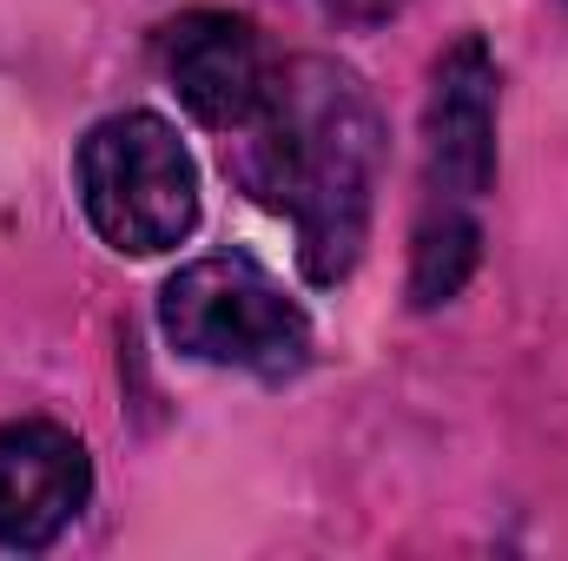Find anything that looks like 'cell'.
Instances as JSON below:
<instances>
[{
  "label": "cell",
  "instance_id": "8",
  "mask_svg": "<svg viewBox=\"0 0 568 561\" xmlns=\"http://www.w3.org/2000/svg\"><path fill=\"white\" fill-rule=\"evenodd\" d=\"M324 7H331L344 27H377V20H390L404 0H324Z\"/></svg>",
  "mask_w": 568,
  "mask_h": 561
},
{
  "label": "cell",
  "instance_id": "1",
  "mask_svg": "<svg viewBox=\"0 0 568 561\" xmlns=\"http://www.w3.org/2000/svg\"><path fill=\"white\" fill-rule=\"evenodd\" d=\"M225 172L297 225L311 284L351 278L371 238V198L384 172V120L364 80L337 60H291L272 73L265 106L225 133Z\"/></svg>",
  "mask_w": 568,
  "mask_h": 561
},
{
  "label": "cell",
  "instance_id": "2",
  "mask_svg": "<svg viewBox=\"0 0 568 561\" xmlns=\"http://www.w3.org/2000/svg\"><path fill=\"white\" fill-rule=\"evenodd\" d=\"M80 205L113 252H172L199 225L192 152L159 113H113L80 140Z\"/></svg>",
  "mask_w": 568,
  "mask_h": 561
},
{
  "label": "cell",
  "instance_id": "6",
  "mask_svg": "<svg viewBox=\"0 0 568 561\" xmlns=\"http://www.w3.org/2000/svg\"><path fill=\"white\" fill-rule=\"evenodd\" d=\"M93 489V462L80 436L60 422H7L0 429V549H47Z\"/></svg>",
  "mask_w": 568,
  "mask_h": 561
},
{
  "label": "cell",
  "instance_id": "7",
  "mask_svg": "<svg viewBox=\"0 0 568 561\" xmlns=\"http://www.w3.org/2000/svg\"><path fill=\"white\" fill-rule=\"evenodd\" d=\"M476 245H483L476 218H463L456 205L429 212L424 232H417V252H410V304H417V310L449 304V297L469 284V272H476Z\"/></svg>",
  "mask_w": 568,
  "mask_h": 561
},
{
  "label": "cell",
  "instance_id": "4",
  "mask_svg": "<svg viewBox=\"0 0 568 561\" xmlns=\"http://www.w3.org/2000/svg\"><path fill=\"white\" fill-rule=\"evenodd\" d=\"M165 80L185 100V113L212 133H239L265 93H272V60L239 13H185L165 27Z\"/></svg>",
  "mask_w": 568,
  "mask_h": 561
},
{
  "label": "cell",
  "instance_id": "3",
  "mask_svg": "<svg viewBox=\"0 0 568 561\" xmlns=\"http://www.w3.org/2000/svg\"><path fill=\"white\" fill-rule=\"evenodd\" d=\"M165 337L199 364H232L258 377H291L311 357V317L252 258H199L159 297Z\"/></svg>",
  "mask_w": 568,
  "mask_h": 561
},
{
  "label": "cell",
  "instance_id": "5",
  "mask_svg": "<svg viewBox=\"0 0 568 561\" xmlns=\"http://www.w3.org/2000/svg\"><path fill=\"white\" fill-rule=\"evenodd\" d=\"M424 145H429V178L449 198H483L489 192V178H496V60L476 33H463L429 73Z\"/></svg>",
  "mask_w": 568,
  "mask_h": 561
}]
</instances>
